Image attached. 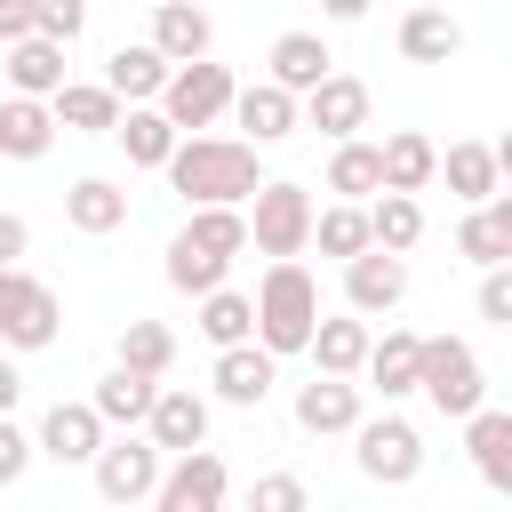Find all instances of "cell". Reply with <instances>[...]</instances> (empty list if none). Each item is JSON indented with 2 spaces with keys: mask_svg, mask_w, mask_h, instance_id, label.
Instances as JSON below:
<instances>
[{
  "mask_svg": "<svg viewBox=\"0 0 512 512\" xmlns=\"http://www.w3.org/2000/svg\"><path fill=\"white\" fill-rule=\"evenodd\" d=\"M32 456H40V440H32V432H16V416H0V488H16Z\"/></svg>",
  "mask_w": 512,
  "mask_h": 512,
  "instance_id": "40",
  "label": "cell"
},
{
  "mask_svg": "<svg viewBox=\"0 0 512 512\" xmlns=\"http://www.w3.org/2000/svg\"><path fill=\"white\" fill-rule=\"evenodd\" d=\"M456 48H464V24L448 8H408L400 16V56L408 64H448Z\"/></svg>",
  "mask_w": 512,
  "mask_h": 512,
  "instance_id": "30",
  "label": "cell"
},
{
  "mask_svg": "<svg viewBox=\"0 0 512 512\" xmlns=\"http://www.w3.org/2000/svg\"><path fill=\"white\" fill-rule=\"evenodd\" d=\"M456 256H464V264H480V272H488V264H504V256H512V240H504V224H496V216H488V208H472V216H464V224H456Z\"/></svg>",
  "mask_w": 512,
  "mask_h": 512,
  "instance_id": "38",
  "label": "cell"
},
{
  "mask_svg": "<svg viewBox=\"0 0 512 512\" xmlns=\"http://www.w3.org/2000/svg\"><path fill=\"white\" fill-rule=\"evenodd\" d=\"M152 40H160L176 64H192V56L216 48V24H208V8H192V0H160V8H152Z\"/></svg>",
  "mask_w": 512,
  "mask_h": 512,
  "instance_id": "29",
  "label": "cell"
},
{
  "mask_svg": "<svg viewBox=\"0 0 512 512\" xmlns=\"http://www.w3.org/2000/svg\"><path fill=\"white\" fill-rule=\"evenodd\" d=\"M16 400H24V376H16V360H8V344H0V416H16Z\"/></svg>",
  "mask_w": 512,
  "mask_h": 512,
  "instance_id": "45",
  "label": "cell"
},
{
  "mask_svg": "<svg viewBox=\"0 0 512 512\" xmlns=\"http://www.w3.org/2000/svg\"><path fill=\"white\" fill-rule=\"evenodd\" d=\"M312 248H320V256H336V264H352L360 248H376L368 200H336V208H320V216H312Z\"/></svg>",
  "mask_w": 512,
  "mask_h": 512,
  "instance_id": "32",
  "label": "cell"
},
{
  "mask_svg": "<svg viewBox=\"0 0 512 512\" xmlns=\"http://www.w3.org/2000/svg\"><path fill=\"white\" fill-rule=\"evenodd\" d=\"M352 456H360V472L368 480H384V488H408L416 472H424V432L408 424V416H360L352 424Z\"/></svg>",
  "mask_w": 512,
  "mask_h": 512,
  "instance_id": "7",
  "label": "cell"
},
{
  "mask_svg": "<svg viewBox=\"0 0 512 512\" xmlns=\"http://www.w3.org/2000/svg\"><path fill=\"white\" fill-rule=\"evenodd\" d=\"M224 496H232L224 456H216V448H184V456L160 472V496H152V504H160V512H216Z\"/></svg>",
  "mask_w": 512,
  "mask_h": 512,
  "instance_id": "10",
  "label": "cell"
},
{
  "mask_svg": "<svg viewBox=\"0 0 512 512\" xmlns=\"http://www.w3.org/2000/svg\"><path fill=\"white\" fill-rule=\"evenodd\" d=\"M48 104H56V128H64V136H112L120 112H128L112 80H64Z\"/></svg>",
  "mask_w": 512,
  "mask_h": 512,
  "instance_id": "18",
  "label": "cell"
},
{
  "mask_svg": "<svg viewBox=\"0 0 512 512\" xmlns=\"http://www.w3.org/2000/svg\"><path fill=\"white\" fill-rule=\"evenodd\" d=\"M368 408H360V384L352 376H312V384H296V424L312 432V440H328V432H352Z\"/></svg>",
  "mask_w": 512,
  "mask_h": 512,
  "instance_id": "15",
  "label": "cell"
},
{
  "mask_svg": "<svg viewBox=\"0 0 512 512\" xmlns=\"http://www.w3.org/2000/svg\"><path fill=\"white\" fill-rule=\"evenodd\" d=\"M160 456H168L160 440H104L96 448V496L104 504H152L160 496V472H168Z\"/></svg>",
  "mask_w": 512,
  "mask_h": 512,
  "instance_id": "8",
  "label": "cell"
},
{
  "mask_svg": "<svg viewBox=\"0 0 512 512\" xmlns=\"http://www.w3.org/2000/svg\"><path fill=\"white\" fill-rule=\"evenodd\" d=\"M464 456H472V472L496 488V496H512V408H472L464 416Z\"/></svg>",
  "mask_w": 512,
  "mask_h": 512,
  "instance_id": "16",
  "label": "cell"
},
{
  "mask_svg": "<svg viewBox=\"0 0 512 512\" xmlns=\"http://www.w3.org/2000/svg\"><path fill=\"white\" fill-rule=\"evenodd\" d=\"M64 224H72V232H88V240H104V232H120V224H128V192H120L112 176H80V184L64 192Z\"/></svg>",
  "mask_w": 512,
  "mask_h": 512,
  "instance_id": "26",
  "label": "cell"
},
{
  "mask_svg": "<svg viewBox=\"0 0 512 512\" xmlns=\"http://www.w3.org/2000/svg\"><path fill=\"white\" fill-rule=\"evenodd\" d=\"M256 512H304V480H296V472L256 480Z\"/></svg>",
  "mask_w": 512,
  "mask_h": 512,
  "instance_id": "42",
  "label": "cell"
},
{
  "mask_svg": "<svg viewBox=\"0 0 512 512\" xmlns=\"http://www.w3.org/2000/svg\"><path fill=\"white\" fill-rule=\"evenodd\" d=\"M64 328V304L48 280H32L24 264H0V344L8 352H48Z\"/></svg>",
  "mask_w": 512,
  "mask_h": 512,
  "instance_id": "3",
  "label": "cell"
},
{
  "mask_svg": "<svg viewBox=\"0 0 512 512\" xmlns=\"http://www.w3.org/2000/svg\"><path fill=\"white\" fill-rule=\"evenodd\" d=\"M120 360L144 368V376H168V368H176V336H168L160 320H128V328H120Z\"/></svg>",
  "mask_w": 512,
  "mask_h": 512,
  "instance_id": "37",
  "label": "cell"
},
{
  "mask_svg": "<svg viewBox=\"0 0 512 512\" xmlns=\"http://www.w3.org/2000/svg\"><path fill=\"white\" fill-rule=\"evenodd\" d=\"M24 248H32V224L16 208H0V264H24Z\"/></svg>",
  "mask_w": 512,
  "mask_h": 512,
  "instance_id": "44",
  "label": "cell"
},
{
  "mask_svg": "<svg viewBox=\"0 0 512 512\" xmlns=\"http://www.w3.org/2000/svg\"><path fill=\"white\" fill-rule=\"evenodd\" d=\"M40 8V32L48 40H80L88 32V0H32Z\"/></svg>",
  "mask_w": 512,
  "mask_h": 512,
  "instance_id": "41",
  "label": "cell"
},
{
  "mask_svg": "<svg viewBox=\"0 0 512 512\" xmlns=\"http://www.w3.org/2000/svg\"><path fill=\"white\" fill-rule=\"evenodd\" d=\"M256 152L264 144H248V136H184L176 160H168V184L192 208H208V200H256V184H264Z\"/></svg>",
  "mask_w": 512,
  "mask_h": 512,
  "instance_id": "1",
  "label": "cell"
},
{
  "mask_svg": "<svg viewBox=\"0 0 512 512\" xmlns=\"http://www.w3.org/2000/svg\"><path fill=\"white\" fill-rule=\"evenodd\" d=\"M232 120H240V136H248V144H280V136H296V128H304V96H296V88H280V80L264 72L256 88H240V96H232Z\"/></svg>",
  "mask_w": 512,
  "mask_h": 512,
  "instance_id": "12",
  "label": "cell"
},
{
  "mask_svg": "<svg viewBox=\"0 0 512 512\" xmlns=\"http://www.w3.org/2000/svg\"><path fill=\"white\" fill-rule=\"evenodd\" d=\"M496 168H504V184H512V128L496 136Z\"/></svg>",
  "mask_w": 512,
  "mask_h": 512,
  "instance_id": "48",
  "label": "cell"
},
{
  "mask_svg": "<svg viewBox=\"0 0 512 512\" xmlns=\"http://www.w3.org/2000/svg\"><path fill=\"white\" fill-rule=\"evenodd\" d=\"M304 128H320L328 144L360 136V128H368V80H352V72H328V80L304 96Z\"/></svg>",
  "mask_w": 512,
  "mask_h": 512,
  "instance_id": "14",
  "label": "cell"
},
{
  "mask_svg": "<svg viewBox=\"0 0 512 512\" xmlns=\"http://www.w3.org/2000/svg\"><path fill=\"white\" fill-rule=\"evenodd\" d=\"M448 424H464L480 400H488V376H480V352L464 336H424V384H416Z\"/></svg>",
  "mask_w": 512,
  "mask_h": 512,
  "instance_id": "5",
  "label": "cell"
},
{
  "mask_svg": "<svg viewBox=\"0 0 512 512\" xmlns=\"http://www.w3.org/2000/svg\"><path fill=\"white\" fill-rule=\"evenodd\" d=\"M368 344H376V336H368V312L344 304V312H328V320L312 328V368H328V376H360V368H368Z\"/></svg>",
  "mask_w": 512,
  "mask_h": 512,
  "instance_id": "24",
  "label": "cell"
},
{
  "mask_svg": "<svg viewBox=\"0 0 512 512\" xmlns=\"http://www.w3.org/2000/svg\"><path fill=\"white\" fill-rule=\"evenodd\" d=\"M440 176H448V192H456L464 208H480V200H496V192H504L496 144H448V152H440Z\"/></svg>",
  "mask_w": 512,
  "mask_h": 512,
  "instance_id": "28",
  "label": "cell"
},
{
  "mask_svg": "<svg viewBox=\"0 0 512 512\" xmlns=\"http://www.w3.org/2000/svg\"><path fill=\"white\" fill-rule=\"evenodd\" d=\"M64 48H72V40L24 32V40H8V56H0V80H8V88H24V96H56V88H64Z\"/></svg>",
  "mask_w": 512,
  "mask_h": 512,
  "instance_id": "22",
  "label": "cell"
},
{
  "mask_svg": "<svg viewBox=\"0 0 512 512\" xmlns=\"http://www.w3.org/2000/svg\"><path fill=\"white\" fill-rule=\"evenodd\" d=\"M232 96H240L232 64H216V56H192V64H176V72H168V88H160V112H168V120L192 136V128L224 120V112H232Z\"/></svg>",
  "mask_w": 512,
  "mask_h": 512,
  "instance_id": "6",
  "label": "cell"
},
{
  "mask_svg": "<svg viewBox=\"0 0 512 512\" xmlns=\"http://www.w3.org/2000/svg\"><path fill=\"white\" fill-rule=\"evenodd\" d=\"M208 384H216V400H232V408H264L272 384H280V352H272L264 336H248V344H216Z\"/></svg>",
  "mask_w": 512,
  "mask_h": 512,
  "instance_id": "9",
  "label": "cell"
},
{
  "mask_svg": "<svg viewBox=\"0 0 512 512\" xmlns=\"http://www.w3.org/2000/svg\"><path fill=\"white\" fill-rule=\"evenodd\" d=\"M480 320H496V328H512V256L480 272Z\"/></svg>",
  "mask_w": 512,
  "mask_h": 512,
  "instance_id": "39",
  "label": "cell"
},
{
  "mask_svg": "<svg viewBox=\"0 0 512 512\" xmlns=\"http://www.w3.org/2000/svg\"><path fill=\"white\" fill-rule=\"evenodd\" d=\"M24 32H40V8H32V0H0V48L24 40Z\"/></svg>",
  "mask_w": 512,
  "mask_h": 512,
  "instance_id": "43",
  "label": "cell"
},
{
  "mask_svg": "<svg viewBox=\"0 0 512 512\" xmlns=\"http://www.w3.org/2000/svg\"><path fill=\"white\" fill-rule=\"evenodd\" d=\"M328 192H336V200H376V192H384V144L344 136V144L328 152Z\"/></svg>",
  "mask_w": 512,
  "mask_h": 512,
  "instance_id": "27",
  "label": "cell"
},
{
  "mask_svg": "<svg viewBox=\"0 0 512 512\" xmlns=\"http://www.w3.org/2000/svg\"><path fill=\"white\" fill-rule=\"evenodd\" d=\"M312 328H320V280L296 256H272L256 280V336L288 360V352H312Z\"/></svg>",
  "mask_w": 512,
  "mask_h": 512,
  "instance_id": "2",
  "label": "cell"
},
{
  "mask_svg": "<svg viewBox=\"0 0 512 512\" xmlns=\"http://www.w3.org/2000/svg\"><path fill=\"white\" fill-rule=\"evenodd\" d=\"M168 72H176V56H168L160 40H128V48H112V56H104V80L120 88V104H160Z\"/></svg>",
  "mask_w": 512,
  "mask_h": 512,
  "instance_id": "17",
  "label": "cell"
},
{
  "mask_svg": "<svg viewBox=\"0 0 512 512\" xmlns=\"http://www.w3.org/2000/svg\"><path fill=\"white\" fill-rule=\"evenodd\" d=\"M400 296H408V264H400V248H360V256L344 264V304H352V312L376 320V312H392Z\"/></svg>",
  "mask_w": 512,
  "mask_h": 512,
  "instance_id": "13",
  "label": "cell"
},
{
  "mask_svg": "<svg viewBox=\"0 0 512 512\" xmlns=\"http://www.w3.org/2000/svg\"><path fill=\"white\" fill-rule=\"evenodd\" d=\"M96 408H104V424H144L152 416V400H160V376H144V368H112V376H96V392H88Z\"/></svg>",
  "mask_w": 512,
  "mask_h": 512,
  "instance_id": "33",
  "label": "cell"
},
{
  "mask_svg": "<svg viewBox=\"0 0 512 512\" xmlns=\"http://www.w3.org/2000/svg\"><path fill=\"white\" fill-rule=\"evenodd\" d=\"M264 72H272L280 88L312 96V88L336 72V56H328V40H320V32H280V40H272V56H264Z\"/></svg>",
  "mask_w": 512,
  "mask_h": 512,
  "instance_id": "25",
  "label": "cell"
},
{
  "mask_svg": "<svg viewBox=\"0 0 512 512\" xmlns=\"http://www.w3.org/2000/svg\"><path fill=\"white\" fill-rule=\"evenodd\" d=\"M480 208H488V216L504 224V240H512V192H496V200H480Z\"/></svg>",
  "mask_w": 512,
  "mask_h": 512,
  "instance_id": "47",
  "label": "cell"
},
{
  "mask_svg": "<svg viewBox=\"0 0 512 512\" xmlns=\"http://www.w3.org/2000/svg\"><path fill=\"white\" fill-rule=\"evenodd\" d=\"M320 16H336V24H360V16H368V0H320Z\"/></svg>",
  "mask_w": 512,
  "mask_h": 512,
  "instance_id": "46",
  "label": "cell"
},
{
  "mask_svg": "<svg viewBox=\"0 0 512 512\" xmlns=\"http://www.w3.org/2000/svg\"><path fill=\"white\" fill-rule=\"evenodd\" d=\"M368 392H384V400H408L416 384H424V336H408V328H384L376 344H368Z\"/></svg>",
  "mask_w": 512,
  "mask_h": 512,
  "instance_id": "19",
  "label": "cell"
},
{
  "mask_svg": "<svg viewBox=\"0 0 512 512\" xmlns=\"http://www.w3.org/2000/svg\"><path fill=\"white\" fill-rule=\"evenodd\" d=\"M192 328H200L208 344H248V336H256V296H240V288H208Z\"/></svg>",
  "mask_w": 512,
  "mask_h": 512,
  "instance_id": "35",
  "label": "cell"
},
{
  "mask_svg": "<svg viewBox=\"0 0 512 512\" xmlns=\"http://www.w3.org/2000/svg\"><path fill=\"white\" fill-rule=\"evenodd\" d=\"M368 224H376V248H400V256L424 240V208H416V192H392V184L368 200Z\"/></svg>",
  "mask_w": 512,
  "mask_h": 512,
  "instance_id": "36",
  "label": "cell"
},
{
  "mask_svg": "<svg viewBox=\"0 0 512 512\" xmlns=\"http://www.w3.org/2000/svg\"><path fill=\"white\" fill-rule=\"evenodd\" d=\"M104 432H112V424H104V408H96V400H56V408L40 416V432H32V440H40V456H48V464H96Z\"/></svg>",
  "mask_w": 512,
  "mask_h": 512,
  "instance_id": "11",
  "label": "cell"
},
{
  "mask_svg": "<svg viewBox=\"0 0 512 512\" xmlns=\"http://www.w3.org/2000/svg\"><path fill=\"white\" fill-rule=\"evenodd\" d=\"M224 272H232V256L200 248L192 232H176V240H168V288H176V296H192V304H200L208 288H224Z\"/></svg>",
  "mask_w": 512,
  "mask_h": 512,
  "instance_id": "34",
  "label": "cell"
},
{
  "mask_svg": "<svg viewBox=\"0 0 512 512\" xmlns=\"http://www.w3.org/2000/svg\"><path fill=\"white\" fill-rule=\"evenodd\" d=\"M312 192L288 184V176H264L256 200H248V232H256V256H304L312 248Z\"/></svg>",
  "mask_w": 512,
  "mask_h": 512,
  "instance_id": "4",
  "label": "cell"
},
{
  "mask_svg": "<svg viewBox=\"0 0 512 512\" xmlns=\"http://www.w3.org/2000/svg\"><path fill=\"white\" fill-rule=\"evenodd\" d=\"M48 144H56V104L8 88L0 96V160H40Z\"/></svg>",
  "mask_w": 512,
  "mask_h": 512,
  "instance_id": "21",
  "label": "cell"
},
{
  "mask_svg": "<svg viewBox=\"0 0 512 512\" xmlns=\"http://www.w3.org/2000/svg\"><path fill=\"white\" fill-rule=\"evenodd\" d=\"M112 136H120L128 168H168V160H176V144H184V128H176V120H168L160 104H128Z\"/></svg>",
  "mask_w": 512,
  "mask_h": 512,
  "instance_id": "23",
  "label": "cell"
},
{
  "mask_svg": "<svg viewBox=\"0 0 512 512\" xmlns=\"http://www.w3.org/2000/svg\"><path fill=\"white\" fill-rule=\"evenodd\" d=\"M144 432H152L168 456H184V448H208V400H200L192 384H160V400H152Z\"/></svg>",
  "mask_w": 512,
  "mask_h": 512,
  "instance_id": "20",
  "label": "cell"
},
{
  "mask_svg": "<svg viewBox=\"0 0 512 512\" xmlns=\"http://www.w3.org/2000/svg\"><path fill=\"white\" fill-rule=\"evenodd\" d=\"M432 176H440V144L424 128H392L384 136V184L392 192H424Z\"/></svg>",
  "mask_w": 512,
  "mask_h": 512,
  "instance_id": "31",
  "label": "cell"
}]
</instances>
